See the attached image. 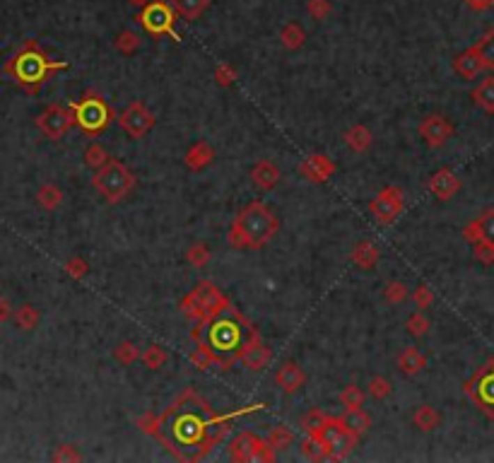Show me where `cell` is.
<instances>
[{"mask_svg": "<svg viewBox=\"0 0 494 463\" xmlns=\"http://www.w3.org/2000/svg\"><path fill=\"white\" fill-rule=\"evenodd\" d=\"M412 302H415V307H417V309H424V312H427V309L434 304V292H432V287H427V285L415 287Z\"/></svg>", "mask_w": 494, "mask_h": 463, "instance_id": "obj_50", "label": "cell"}, {"mask_svg": "<svg viewBox=\"0 0 494 463\" xmlns=\"http://www.w3.org/2000/svg\"><path fill=\"white\" fill-rule=\"evenodd\" d=\"M140 360H143V365L147 367V370H162V367L167 365V360H169V355H167V350L162 345L152 343L143 350Z\"/></svg>", "mask_w": 494, "mask_h": 463, "instance_id": "obj_36", "label": "cell"}, {"mask_svg": "<svg viewBox=\"0 0 494 463\" xmlns=\"http://www.w3.org/2000/svg\"><path fill=\"white\" fill-rule=\"evenodd\" d=\"M135 183H138L135 174L130 172L121 160H114V157L102 167V169L94 172V176H92V186L102 193L107 203L125 201V198L133 193Z\"/></svg>", "mask_w": 494, "mask_h": 463, "instance_id": "obj_6", "label": "cell"}, {"mask_svg": "<svg viewBox=\"0 0 494 463\" xmlns=\"http://www.w3.org/2000/svg\"><path fill=\"white\" fill-rule=\"evenodd\" d=\"M340 403L345 405V410H355L364 405V391H362L357 384H348V386L340 391Z\"/></svg>", "mask_w": 494, "mask_h": 463, "instance_id": "obj_41", "label": "cell"}, {"mask_svg": "<svg viewBox=\"0 0 494 463\" xmlns=\"http://www.w3.org/2000/svg\"><path fill=\"white\" fill-rule=\"evenodd\" d=\"M140 44H143V41H140V36L135 34V31H130V29L128 31H121V34L116 36V41H114V46H116V49L123 56H130L133 51H138Z\"/></svg>", "mask_w": 494, "mask_h": 463, "instance_id": "obj_44", "label": "cell"}, {"mask_svg": "<svg viewBox=\"0 0 494 463\" xmlns=\"http://www.w3.org/2000/svg\"><path fill=\"white\" fill-rule=\"evenodd\" d=\"M362 434L352 432V430L345 425L343 418H328L325 423V430L318 439H323V444L328 446L330 451V461H343L355 451L357 441H360Z\"/></svg>", "mask_w": 494, "mask_h": 463, "instance_id": "obj_11", "label": "cell"}, {"mask_svg": "<svg viewBox=\"0 0 494 463\" xmlns=\"http://www.w3.org/2000/svg\"><path fill=\"white\" fill-rule=\"evenodd\" d=\"M10 317H13V307H10L8 299H5L3 294H0V326H3Z\"/></svg>", "mask_w": 494, "mask_h": 463, "instance_id": "obj_55", "label": "cell"}, {"mask_svg": "<svg viewBox=\"0 0 494 463\" xmlns=\"http://www.w3.org/2000/svg\"><path fill=\"white\" fill-rule=\"evenodd\" d=\"M13 319L22 331H34L36 326H39V321H41V314H39V309H36L34 304H22L17 312H13Z\"/></svg>", "mask_w": 494, "mask_h": 463, "instance_id": "obj_35", "label": "cell"}, {"mask_svg": "<svg viewBox=\"0 0 494 463\" xmlns=\"http://www.w3.org/2000/svg\"><path fill=\"white\" fill-rule=\"evenodd\" d=\"M70 107H72V112H75V123L89 135L104 133L114 119L109 104L104 102L99 94H92V92H87L80 102H72Z\"/></svg>", "mask_w": 494, "mask_h": 463, "instance_id": "obj_7", "label": "cell"}, {"mask_svg": "<svg viewBox=\"0 0 494 463\" xmlns=\"http://www.w3.org/2000/svg\"><path fill=\"white\" fill-rule=\"evenodd\" d=\"M210 256H213V251H210L208 244H193V246H188V251H186L188 263H191V266H196V268H205V266H208Z\"/></svg>", "mask_w": 494, "mask_h": 463, "instance_id": "obj_45", "label": "cell"}, {"mask_svg": "<svg viewBox=\"0 0 494 463\" xmlns=\"http://www.w3.org/2000/svg\"><path fill=\"white\" fill-rule=\"evenodd\" d=\"M325 423H328V415H325L321 408H314L302 418V430H304V434H309V437H321L325 430Z\"/></svg>", "mask_w": 494, "mask_h": 463, "instance_id": "obj_31", "label": "cell"}, {"mask_svg": "<svg viewBox=\"0 0 494 463\" xmlns=\"http://www.w3.org/2000/svg\"><path fill=\"white\" fill-rule=\"evenodd\" d=\"M275 381L285 393H297L299 388L307 384V374H304V370L297 365V362H285V365L277 370Z\"/></svg>", "mask_w": 494, "mask_h": 463, "instance_id": "obj_23", "label": "cell"}, {"mask_svg": "<svg viewBox=\"0 0 494 463\" xmlns=\"http://www.w3.org/2000/svg\"><path fill=\"white\" fill-rule=\"evenodd\" d=\"M307 10L314 20H325L330 15V10H333V5H330V0H309Z\"/></svg>", "mask_w": 494, "mask_h": 463, "instance_id": "obj_52", "label": "cell"}, {"mask_svg": "<svg viewBox=\"0 0 494 463\" xmlns=\"http://www.w3.org/2000/svg\"><path fill=\"white\" fill-rule=\"evenodd\" d=\"M343 420H345V425H348V427L352 430V432H357V434H364L366 430L371 427V415L366 413L364 408L345 410Z\"/></svg>", "mask_w": 494, "mask_h": 463, "instance_id": "obj_34", "label": "cell"}, {"mask_svg": "<svg viewBox=\"0 0 494 463\" xmlns=\"http://www.w3.org/2000/svg\"><path fill=\"white\" fill-rule=\"evenodd\" d=\"M335 162L330 160L328 155H321V152H316V155H311V157H307V160L299 165V174H302L307 181H311V183H323V181H328L330 176L335 174Z\"/></svg>", "mask_w": 494, "mask_h": 463, "instance_id": "obj_18", "label": "cell"}, {"mask_svg": "<svg viewBox=\"0 0 494 463\" xmlns=\"http://www.w3.org/2000/svg\"><path fill=\"white\" fill-rule=\"evenodd\" d=\"M412 423H415V427L422 430V432H432V430L439 427L441 415L436 413L432 405H419V408L415 410V415H412Z\"/></svg>", "mask_w": 494, "mask_h": 463, "instance_id": "obj_30", "label": "cell"}, {"mask_svg": "<svg viewBox=\"0 0 494 463\" xmlns=\"http://www.w3.org/2000/svg\"><path fill=\"white\" fill-rule=\"evenodd\" d=\"M475 49L480 51V56H482V61H485L487 70L494 73V27L490 31H485V36L477 41Z\"/></svg>", "mask_w": 494, "mask_h": 463, "instance_id": "obj_42", "label": "cell"}, {"mask_svg": "<svg viewBox=\"0 0 494 463\" xmlns=\"http://www.w3.org/2000/svg\"><path fill=\"white\" fill-rule=\"evenodd\" d=\"M277 229H280V222L272 215V210L265 203L254 201L246 205V208H241L239 215L232 220L227 241L234 249L258 251L277 234Z\"/></svg>", "mask_w": 494, "mask_h": 463, "instance_id": "obj_3", "label": "cell"}, {"mask_svg": "<svg viewBox=\"0 0 494 463\" xmlns=\"http://www.w3.org/2000/svg\"><path fill=\"white\" fill-rule=\"evenodd\" d=\"M263 403L246 405L232 413L217 415L205 398L198 396L196 388H183L169 403L162 415L145 413L138 420V427L145 434L155 437L167 451L178 461H201L219 441L227 437L229 425L241 415L261 410Z\"/></svg>", "mask_w": 494, "mask_h": 463, "instance_id": "obj_1", "label": "cell"}, {"mask_svg": "<svg viewBox=\"0 0 494 463\" xmlns=\"http://www.w3.org/2000/svg\"><path fill=\"white\" fill-rule=\"evenodd\" d=\"M56 70H68L65 61H51L36 41H27L20 54H15L5 63V75H10L22 89L29 94H36L39 87L46 82V77Z\"/></svg>", "mask_w": 494, "mask_h": 463, "instance_id": "obj_4", "label": "cell"}, {"mask_svg": "<svg viewBox=\"0 0 494 463\" xmlns=\"http://www.w3.org/2000/svg\"><path fill=\"white\" fill-rule=\"evenodd\" d=\"M432 328V321L427 319V314H424V309H417V312H412L406 321V331L410 335H415V338H422L427 331Z\"/></svg>", "mask_w": 494, "mask_h": 463, "instance_id": "obj_39", "label": "cell"}, {"mask_svg": "<svg viewBox=\"0 0 494 463\" xmlns=\"http://www.w3.org/2000/svg\"><path fill=\"white\" fill-rule=\"evenodd\" d=\"M75 126V112L72 107H63V104H49L39 116H36V128L46 135L49 140H61L68 130Z\"/></svg>", "mask_w": 494, "mask_h": 463, "instance_id": "obj_12", "label": "cell"}, {"mask_svg": "<svg viewBox=\"0 0 494 463\" xmlns=\"http://www.w3.org/2000/svg\"><path fill=\"white\" fill-rule=\"evenodd\" d=\"M472 102L485 114H494V77H485L475 89H472Z\"/></svg>", "mask_w": 494, "mask_h": 463, "instance_id": "obj_28", "label": "cell"}, {"mask_svg": "<svg viewBox=\"0 0 494 463\" xmlns=\"http://www.w3.org/2000/svg\"><path fill=\"white\" fill-rule=\"evenodd\" d=\"M171 5H174V10L181 15L183 20L191 22V20H198L205 13V8L210 5V0H171Z\"/></svg>", "mask_w": 494, "mask_h": 463, "instance_id": "obj_33", "label": "cell"}, {"mask_svg": "<svg viewBox=\"0 0 494 463\" xmlns=\"http://www.w3.org/2000/svg\"><path fill=\"white\" fill-rule=\"evenodd\" d=\"M125 3H130V5H138V8H145L147 3H152V0H125Z\"/></svg>", "mask_w": 494, "mask_h": 463, "instance_id": "obj_56", "label": "cell"}, {"mask_svg": "<svg viewBox=\"0 0 494 463\" xmlns=\"http://www.w3.org/2000/svg\"><path fill=\"white\" fill-rule=\"evenodd\" d=\"M254 333H256V326L241 312L229 307L227 312H222L213 321H198L196 328L191 331V338L196 340V343H208L213 350H217L219 355L234 357V360L239 362L241 347L249 343Z\"/></svg>", "mask_w": 494, "mask_h": 463, "instance_id": "obj_2", "label": "cell"}, {"mask_svg": "<svg viewBox=\"0 0 494 463\" xmlns=\"http://www.w3.org/2000/svg\"><path fill=\"white\" fill-rule=\"evenodd\" d=\"M138 22L143 24V29L152 36L169 34L174 36V41H181V36L176 34L174 22H176V10L174 5L164 3V0H152L143 8V13L138 15Z\"/></svg>", "mask_w": 494, "mask_h": 463, "instance_id": "obj_10", "label": "cell"}, {"mask_svg": "<svg viewBox=\"0 0 494 463\" xmlns=\"http://www.w3.org/2000/svg\"><path fill=\"white\" fill-rule=\"evenodd\" d=\"M454 70L458 73L463 80H475V77H480L487 68H485V61H482L480 51H477L475 46H470L468 51H463V54H458L454 58Z\"/></svg>", "mask_w": 494, "mask_h": 463, "instance_id": "obj_21", "label": "cell"}, {"mask_svg": "<svg viewBox=\"0 0 494 463\" xmlns=\"http://www.w3.org/2000/svg\"><path fill=\"white\" fill-rule=\"evenodd\" d=\"M215 160V150L210 147L205 140H198V143H193L188 147L186 157H183V165L188 167L191 172H201L205 167H210Z\"/></svg>", "mask_w": 494, "mask_h": 463, "instance_id": "obj_24", "label": "cell"}, {"mask_svg": "<svg viewBox=\"0 0 494 463\" xmlns=\"http://www.w3.org/2000/svg\"><path fill=\"white\" fill-rule=\"evenodd\" d=\"M294 432L290 427H285V425H277V427H272V432L268 434V444L272 446L275 451H285V449H290V446L294 444Z\"/></svg>", "mask_w": 494, "mask_h": 463, "instance_id": "obj_38", "label": "cell"}, {"mask_svg": "<svg viewBox=\"0 0 494 463\" xmlns=\"http://www.w3.org/2000/svg\"><path fill=\"white\" fill-rule=\"evenodd\" d=\"M251 179H254V183L261 191H272V188L280 183L282 174H280V167L272 160H258L254 165V169H251Z\"/></svg>", "mask_w": 494, "mask_h": 463, "instance_id": "obj_22", "label": "cell"}, {"mask_svg": "<svg viewBox=\"0 0 494 463\" xmlns=\"http://www.w3.org/2000/svg\"><path fill=\"white\" fill-rule=\"evenodd\" d=\"M424 367H427V357H424V352L419 350V347L410 345L398 355V370H401L403 374L415 377V374H419Z\"/></svg>", "mask_w": 494, "mask_h": 463, "instance_id": "obj_25", "label": "cell"}, {"mask_svg": "<svg viewBox=\"0 0 494 463\" xmlns=\"http://www.w3.org/2000/svg\"><path fill=\"white\" fill-rule=\"evenodd\" d=\"M383 297H386L391 304H403L408 299V285L406 282H401V280L388 282V285L383 287Z\"/></svg>", "mask_w": 494, "mask_h": 463, "instance_id": "obj_46", "label": "cell"}, {"mask_svg": "<svg viewBox=\"0 0 494 463\" xmlns=\"http://www.w3.org/2000/svg\"><path fill=\"white\" fill-rule=\"evenodd\" d=\"M229 454H232L234 461L239 463H251V461H263V463H272L277 459V451L268 444V439H261L256 432H239L229 441Z\"/></svg>", "mask_w": 494, "mask_h": 463, "instance_id": "obj_9", "label": "cell"}, {"mask_svg": "<svg viewBox=\"0 0 494 463\" xmlns=\"http://www.w3.org/2000/svg\"><path fill=\"white\" fill-rule=\"evenodd\" d=\"M272 360V352L270 347L261 340V333L256 331L254 335H251V340L241 347V355H239V362L246 367V370H254V372H261L265 370L268 365H270Z\"/></svg>", "mask_w": 494, "mask_h": 463, "instance_id": "obj_17", "label": "cell"}, {"mask_svg": "<svg viewBox=\"0 0 494 463\" xmlns=\"http://www.w3.org/2000/svg\"><path fill=\"white\" fill-rule=\"evenodd\" d=\"M369 396L371 398H376V401H383V398H388L391 396V391H393V386H391V381H388L386 377H371V381H369Z\"/></svg>", "mask_w": 494, "mask_h": 463, "instance_id": "obj_47", "label": "cell"}, {"mask_svg": "<svg viewBox=\"0 0 494 463\" xmlns=\"http://www.w3.org/2000/svg\"><path fill=\"white\" fill-rule=\"evenodd\" d=\"M280 41H282V46H285L287 51H297V49H302V46H304V41H307V34H304L302 24L287 22L285 27H282V31H280Z\"/></svg>", "mask_w": 494, "mask_h": 463, "instance_id": "obj_32", "label": "cell"}, {"mask_svg": "<svg viewBox=\"0 0 494 463\" xmlns=\"http://www.w3.org/2000/svg\"><path fill=\"white\" fill-rule=\"evenodd\" d=\"M111 160V155H109L107 152V147H104L102 143H92L85 150V165L89 167V169H102L104 165H107V162Z\"/></svg>", "mask_w": 494, "mask_h": 463, "instance_id": "obj_40", "label": "cell"}, {"mask_svg": "<svg viewBox=\"0 0 494 463\" xmlns=\"http://www.w3.org/2000/svg\"><path fill=\"white\" fill-rule=\"evenodd\" d=\"M302 456L309 461H330V451L328 446L323 444V439H318V437H309L304 434L302 439Z\"/></svg>", "mask_w": 494, "mask_h": 463, "instance_id": "obj_29", "label": "cell"}, {"mask_svg": "<svg viewBox=\"0 0 494 463\" xmlns=\"http://www.w3.org/2000/svg\"><path fill=\"white\" fill-rule=\"evenodd\" d=\"M178 307H181L183 317L198 324V321H213L215 317H219V314L232 307V302L219 292L217 285H213L210 280H203L181 299Z\"/></svg>", "mask_w": 494, "mask_h": 463, "instance_id": "obj_5", "label": "cell"}, {"mask_svg": "<svg viewBox=\"0 0 494 463\" xmlns=\"http://www.w3.org/2000/svg\"><path fill=\"white\" fill-rule=\"evenodd\" d=\"M463 239L468 244H477V241H492L494 244V208L485 210L480 218L468 222L463 227Z\"/></svg>", "mask_w": 494, "mask_h": 463, "instance_id": "obj_20", "label": "cell"}, {"mask_svg": "<svg viewBox=\"0 0 494 463\" xmlns=\"http://www.w3.org/2000/svg\"><path fill=\"white\" fill-rule=\"evenodd\" d=\"M114 357H116L121 365L130 367L133 362L140 360V350H138V345H135L133 340H123V343H121L116 350H114Z\"/></svg>", "mask_w": 494, "mask_h": 463, "instance_id": "obj_43", "label": "cell"}, {"mask_svg": "<svg viewBox=\"0 0 494 463\" xmlns=\"http://www.w3.org/2000/svg\"><path fill=\"white\" fill-rule=\"evenodd\" d=\"M429 191L434 193L439 201H451V198L456 196V193L461 191V179L456 176L454 172L449 169V167H444V169H439V172H434L432 176H429Z\"/></svg>", "mask_w": 494, "mask_h": 463, "instance_id": "obj_19", "label": "cell"}, {"mask_svg": "<svg viewBox=\"0 0 494 463\" xmlns=\"http://www.w3.org/2000/svg\"><path fill=\"white\" fill-rule=\"evenodd\" d=\"M36 201H39L44 210H56L63 203V191L59 186H54V183H46V186H41L36 191Z\"/></svg>", "mask_w": 494, "mask_h": 463, "instance_id": "obj_37", "label": "cell"}, {"mask_svg": "<svg viewBox=\"0 0 494 463\" xmlns=\"http://www.w3.org/2000/svg\"><path fill=\"white\" fill-rule=\"evenodd\" d=\"M419 138L432 150H436V147L449 143V138H454V123L441 114H429L419 123Z\"/></svg>", "mask_w": 494, "mask_h": 463, "instance_id": "obj_15", "label": "cell"}, {"mask_svg": "<svg viewBox=\"0 0 494 463\" xmlns=\"http://www.w3.org/2000/svg\"><path fill=\"white\" fill-rule=\"evenodd\" d=\"M54 461H80L82 454L77 451L75 444H61L59 449L54 451V456H51Z\"/></svg>", "mask_w": 494, "mask_h": 463, "instance_id": "obj_53", "label": "cell"}, {"mask_svg": "<svg viewBox=\"0 0 494 463\" xmlns=\"http://www.w3.org/2000/svg\"><path fill=\"white\" fill-rule=\"evenodd\" d=\"M215 80H217L219 87H229L236 80V70L229 63H219V66L215 68Z\"/></svg>", "mask_w": 494, "mask_h": 463, "instance_id": "obj_51", "label": "cell"}, {"mask_svg": "<svg viewBox=\"0 0 494 463\" xmlns=\"http://www.w3.org/2000/svg\"><path fill=\"white\" fill-rule=\"evenodd\" d=\"M155 123H157L155 114H152L150 109L140 102V99L130 102L128 107L118 114V126L123 128V133L128 135V138H133V140L145 138V135L155 128Z\"/></svg>", "mask_w": 494, "mask_h": 463, "instance_id": "obj_14", "label": "cell"}, {"mask_svg": "<svg viewBox=\"0 0 494 463\" xmlns=\"http://www.w3.org/2000/svg\"><path fill=\"white\" fill-rule=\"evenodd\" d=\"M463 391L485 418L494 420V357H490L475 374L468 379Z\"/></svg>", "mask_w": 494, "mask_h": 463, "instance_id": "obj_8", "label": "cell"}, {"mask_svg": "<svg viewBox=\"0 0 494 463\" xmlns=\"http://www.w3.org/2000/svg\"><path fill=\"white\" fill-rule=\"evenodd\" d=\"M465 5L475 13H485V10L494 8V0H465Z\"/></svg>", "mask_w": 494, "mask_h": 463, "instance_id": "obj_54", "label": "cell"}, {"mask_svg": "<svg viewBox=\"0 0 494 463\" xmlns=\"http://www.w3.org/2000/svg\"><path fill=\"white\" fill-rule=\"evenodd\" d=\"M191 362L203 372H229L236 365L234 357L219 355L208 343H196V350L191 352Z\"/></svg>", "mask_w": 494, "mask_h": 463, "instance_id": "obj_16", "label": "cell"}, {"mask_svg": "<svg viewBox=\"0 0 494 463\" xmlns=\"http://www.w3.org/2000/svg\"><path fill=\"white\" fill-rule=\"evenodd\" d=\"M65 273L70 278H75V280H80V278H85L89 273V266L82 256H70V259L65 261Z\"/></svg>", "mask_w": 494, "mask_h": 463, "instance_id": "obj_49", "label": "cell"}, {"mask_svg": "<svg viewBox=\"0 0 494 463\" xmlns=\"http://www.w3.org/2000/svg\"><path fill=\"white\" fill-rule=\"evenodd\" d=\"M403 205H406V193L398 186H386L383 191L376 193V198L369 203V213L374 215V220L381 227H388L393 225L403 213Z\"/></svg>", "mask_w": 494, "mask_h": 463, "instance_id": "obj_13", "label": "cell"}, {"mask_svg": "<svg viewBox=\"0 0 494 463\" xmlns=\"http://www.w3.org/2000/svg\"><path fill=\"white\" fill-rule=\"evenodd\" d=\"M352 263H355L360 271H371L376 266L378 259H381V251L374 241H360V244L352 249Z\"/></svg>", "mask_w": 494, "mask_h": 463, "instance_id": "obj_26", "label": "cell"}, {"mask_svg": "<svg viewBox=\"0 0 494 463\" xmlns=\"http://www.w3.org/2000/svg\"><path fill=\"white\" fill-rule=\"evenodd\" d=\"M371 143H374V135H371V130L362 123L352 126L348 133H345V145H348L352 152H357V155L369 150Z\"/></svg>", "mask_w": 494, "mask_h": 463, "instance_id": "obj_27", "label": "cell"}, {"mask_svg": "<svg viewBox=\"0 0 494 463\" xmlns=\"http://www.w3.org/2000/svg\"><path fill=\"white\" fill-rule=\"evenodd\" d=\"M472 256L482 266H494V244L492 241H477V244H472Z\"/></svg>", "mask_w": 494, "mask_h": 463, "instance_id": "obj_48", "label": "cell"}]
</instances>
